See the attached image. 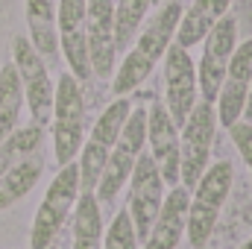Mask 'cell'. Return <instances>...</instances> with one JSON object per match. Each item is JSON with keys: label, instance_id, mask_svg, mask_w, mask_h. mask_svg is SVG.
<instances>
[{"label": "cell", "instance_id": "obj_21", "mask_svg": "<svg viewBox=\"0 0 252 249\" xmlns=\"http://www.w3.org/2000/svg\"><path fill=\"white\" fill-rule=\"evenodd\" d=\"M24 85H21V76L15 70V64L6 62L0 67V141L9 138L18 121H21V109H24Z\"/></svg>", "mask_w": 252, "mask_h": 249}, {"label": "cell", "instance_id": "obj_26", "mask_svg": "<svg viewBox=\"0 0 252 249\" xmlns=\"http://www.w3.org/2000/svg\"><path fill=\"white\" fill-rule=\"evenodd\" d=\"M244 118L252 124V85H250V94H247V106H244Z\"/></svg>", "mask_w": 252, "mask_h": 249}, {"label": "cell", "instance_id": "obj_8", "mask_svg": "<svg viewBox=\"0 0 252 249\" xmlns=\"http://www.w3.org/2000/svg\"><path fill=\"white\" fill-rule=\"evenodd\" d=\"M217 109L208 100H199L188 115V121L179 129V147H182V182L188 190L199 182V176L208 170V158H211V144H214V132H217Z\"/></svg>", "mask_w": 252, "mask_h": 249}, {"label": "cell", "instance_id": "obj_15", "mask_svg": "<svg viewBox=\"0 0 252 249\" xmlns=\"http://www.w3.org/2000/svg\"><path fill=\"white\" fill-rule=\"evenodd\" d=\"M85 35H88V59L94 76H112L115 73V0H88V18H85Z\"/></svg>", "mask_w": 252, "mask_h": 249}, {"label": "cell", "instance_id": "obj_3", "mask_svg": "<svg viewBox=\"0 0 252 249\" xmlns=\"http://www.w3.org/2000/svg\"><path fill=\"white\" fill-rule=\"evenodd\" d=\"M50 124H53V156L56 164L64 167L76 161L85 141V100H82L79 79L73 73H62L56 82Z\"/></svg>", "mask_w": 252, "mask_h": 249}, {"label": "cell", "instance_id": "obj_5", "mask_svg": "<svg viewBox=\"0 0 252 249\" xmlns=\"http://www.w3.org/2000/svg\"><path fill=\"white\" fill-rule=\"evenodd\" d=\"M82 187H79V164L70 161L59 167L56 179L47 185V193L35 211L32 220V232H30V249H50V244L59 238L67 214L76 208Z\"/></svg>", "mask_w": 252, "mask_h": 249}, {"label": "cell", "instance_id": "obj_6", "mask_svg": "<svg viewBox=\"0 0 252 249\" xmlns=\"http://www.w3.org/2000/svg\"><path fill=\"white\" fill-rule=\"evenodd\" d=\"M144 147H147V109H132L124 129H121V138H118V144H115V150L106 161V170H103L100 182L94 187L97 202H106V205L115 202L121 187L129 182Z\"/></svg>", "mask_w": 252, "mask_h": 249}, {"label": "cell", "instance_id": "obj_9", "mask_svg": "<svg viewBox=\"0 0 252 249\" xmlns=\"http://www.w3.org/2000/svg\"><path fill=\"white\" fill-rule=\"evenodd\" d=\"M164 179H161V170L156 167L153 156L150 153H141L138 156V164L129 176V217H132V226H135V235H138V244L147 241L158 211H161V202L167 196L164 190Z\"/></svg>", "mask_w": 252, "mask_h": 249}, {"label": "cell", "instance_id": "obj_7", "mask_svg": "<svg viewBox=\"0 0 252 249\" xmlns=\"http://www.w3.org/2000/svg\"><path fill=\"white\" fill-rule=\"evenodd\" d=\"M12 64L24 85V103L32 115V124L44 126L53 118V97L56 85L47 73V62L38 56V50L30 44V38H15L12 44Z\"/></svg>", "mask_w": 252, "mask_h": 249}, {"label": "cell", "instance_id": "obj_24", "mask_svg": "<svg viewBox=\"0 0 252 249\" xmlns=\"http://www.w3.org/2000/svg\"><path fill=\"white\" fill-rule=\"evenodd\" d=\"M100 249H138V235H135V226H132V217H129L126 208L115 214L112 226L103 235V247Z\"/></svg>", "mask_w": 252, "mask_h": 249}, {"label": "cell", "instance_id": "obj_27", "mask_svg": "<svg viewBox=\"0 0 252 249\" xmlns=\"http://www.w3.org/2000/svg\"><path fill=\"white\" fill-rule=\"evenodd\" d=\"M241 249H252V241H247V244H244V247H241Z\"/></svg>", "mask_w": 252, "mask_h": 249}, {"label": "cell", "instance_id": "obj_22", "mask_svg": "<svg viewBox=\"0 0 252 249\" xmlns=\"http://www.w3.org/2000/svg\"><path fill=\"white\" fill-rule=\"evenodd\" d=\"M41 141H44V126H35V124L21 126L9 138H3L0 141V176L6 170H12L15 164H21L24 158H30L32 153H38Z\"/></svg>", "mask_w": 252, "mask_h": 249}, {"label": "cell", "instance_id": "obj_4", "mask_svg": "<svg viewBox=\"0 0 252 249\" xmlns=\"http://www.w3.org/2000/svg\"><path fill=\"white\" fill-rule=\"evenodd\" d=\"M132 112V103L126 97H118L112 106L103 109V115L97 118V124L91 129V135L82 141V150H79V187L82 193H94V187L100 182L103 170H106V161L121 138V129H124L126 118Z\"/></svg>", "mask_w": 252, "mask_h": 249}, {"label": "cell", "instance_id": "obj_11", "mask_svg": "<svg viewBox=\"0 0 252 249\" xmlns=\"http://www.w3.org/2000/svg\"><path fill=\"white\" fill-rule=\"evenodd\" d=\"M196 97H199L196 64H193L188 50L173 41L167 47V53H164V109L170 112L173 124L179 129L188 121L193 106L199 103Z\"/></svg>", "mask_w": 252, "mask_h": 249}, {"label": "cell", "instance_id": "obj_10", "mask_svg": "<svg viewBox=\"0 0 252 249\" xmlns=\"http://www.w3.org/2000/svg\"><path fill=\"white\" fill-rule=\"evenodd\" d=\"M202 41L205 44H202V59L196 64V85H199V97L214 103L226 79L232 53L238 47V21L232 15H223Z\"/></svg>", "mask_w": 252, "mask_h": 249}, {"label": "cell", "instance_id": "obj_23", "mask_svg": "<svg viewBox=\"0 0 252 249\" xmlns=\"http://www.w3.org/2000/svg\"><path fill=\"white\" fill-rule=\"evenodd\" d=\"M150 3L153 0H118L115 3V47H118V53H126L132 47Z\"/></svg>", "mask_w": 252, "mask_h": 249}, {"label": "cell", "instance_id": "obj_17", "mask_svg": "<svg viewBox=\"0 0 252 249\" xmlns=\"http://www.w3.org/2000/svg\"><path fill=\"white\" fill-rule=\"evenodd\" d=\"M229 6H232V0H193L188 6V12H182V21L176 27L173 41L179 47L190 50L193 44H199L211 32V27L229 12Z\"/></svg>", "mask_w": 252, "mask_h": 249}, {"label": "cell", "instance_id": "obj_2", "mask_svg": "<svg viewBox=\"0 0 252 249\" xmlns=\"http://www.w3.org/2000/svg\"><path fill=\"white\" fill-rule=\"evenodd\" d=\"M232 182H235L232 164L217 161V164H208V170L193 185L188 205V232H185L190 247L202 249L208 244V238L217 226V217H220V211L232 193Z\"/></svg>", "mask_w": 252, "mask_h": 249}, {"label": "cell", "instance_id": "obj_14", "mask_svg": "<svg viewBox=\"0 0 252 249\" xmlns=\"http://www.w3.org/2000/svg\"><path fill=\"white\" fill-rule=\"evenodd\" d=\"M250 85H252V38H247L244 44L235 47L229 70H226V79H223L220 94L214 100L217 121L226 126V129L244 118V106H247Z\"/></svg>", "mask_w": 252, "mask_h": 249}, {"label": "cell", "instance_id": "obj_28", "mask_svg": "<svg viewBox=\"0 0 252 249\" xmlns=\"http://www.w3.org/2000/svg\"><path fill=\"white\" fill-rule=\"evenodd\" d=\"M50 249H62V247H59V244H56V241H53V244H50Z\"/></svg>", "mask_w": 252, "mask_h": 249}, {"label": "cell", "instance_id": "obj_19", "mask_svg": "<svg viewBox=\"0 0 252 249\" xmlns=\"http://www.w3.org/2000/svg\"><path fill=\"white\" fill-rule=\"evenodd\" d=\"M103 247V214L94 193H79L73 208V244L70 249H100Z\"/></svg>", "mask_w": 252, "mask_h": 249}, {"label": "cell", "instance_id": "obj_13", "mask_svg": "<svg viewBox=\"0 0 252 249\" xmlns=\"http://www.w3.org/2000/svg\"><path fill=\"white\" fill-rule=\"evenodd\" d=\"M85 18H88V0H59L56 9V30H59V50L70 73L82 82L91 76L88 59V35H85Z\"/></svg>", "mask_w": 252, "mask_h": 249}, {"label": "cell", "instance_id": "obj_18", "mask_svg": "<svg viewBox=\"0 0 252 249\" xmlns=\"http://www.w3.org/2000/svg\"><path fill=\"white\" fill-rule=\"evenodd\" d=\"M27 27H30V44L38 50L44 62H53L59 56V30H56L53 0H27Z\"/></svg>", "mask_w": 252, "mask_h": 249}, {"label": "cell", "instance_id": "obj_16", "mask_svg": "<svg viewBox=\"0 0 252 249\" xmlns=\"http://www.w3.org/2000/svg\"><path fill=\"white\" fill-rule=\"evenodd\" d=\"M188 205H190V190L185 185H176L167 190L161 211L147 235L141 249H176L182 244L188 232Z\"/></svg>", "mask_w": 252, "mask_h": 249}, {"label": "cell", "instance_id": "obj_20", "mask_svg": "<svg viewBox=\"0 0 252 249\" xmlns=\"http://www.w3.org/2000/svg\"><path fill=\"white\" fill-rule=\"evenodd\" d=\"M41 173H44V161H41L38 153H32L30 158H24L12 170H6L0 176V211L15 205L18 199H24L35 187V182L41 179Z\"/></svg>", "mask_w": 252, "mask_h": 249}, {"label": "cell", "instance_id": "obj_12", "mask_svg": "<svg viewBox=\"0 0 252 249\" xmlns=\"http://www.w3.org/2000/svg\"><path fill=\"white\" fill-rule=\"evenodd\" d=\"M147 147L161 170L164 185L176 187L182 182V147H179V126L173 124L164 103H153L147 109Z\"/></svg>", "mask_w": 252, "mask_h": 249}, {"label": "cell", "instance_id": "obj_25", "mask_svg": "<svg viewBox=\"0 0 252 249\" xmlns=\"http://www.w3.org/2000/svg\"><path fill=\"white\" fill-rule=\"evenodd\" d=\"M229 132H232V141H235V147H238V153L244 156V161H247V167H250L252 173V124L247 121H238V124L229 126Z\"/></svg>", "mask_w": 252, "mask_h": 249}, {"label": "cell", "instance_id": "obj_1", "mask_svg": "<svg viewBox=\"0 0 252 249\" xmlns=\"http://www.w3.org/2000/svg\"><path fill=\"white\" fill-rule=\"evenodd\" d=\"M179 21H182V6H179V3H167V6L141 30L138 41L126 50L121 67L115 70L112 88H115L118 97H126L129 91H135V88L153 73V67L164 59L167 47H170L173 38H176Z\"/></svg>", "mask_w": 252, "mask_h": 249}]
</instances>
